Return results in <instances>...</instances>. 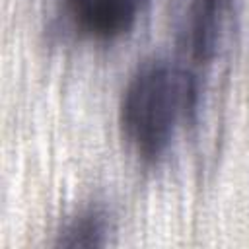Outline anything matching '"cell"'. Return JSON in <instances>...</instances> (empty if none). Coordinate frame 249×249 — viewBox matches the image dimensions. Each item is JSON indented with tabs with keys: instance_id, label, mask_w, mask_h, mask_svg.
<instances>
[{
	"instance_id": "1",
	"label": "cell",
	"mask_w": 249,
	"mask_h": 249,
	"mask_svg": "<svg viewBox=\"0 0 249 249\" xmlns=\"http://www.w3.org/2000/svg\"><path fill=\"white\" fill-rule=\"evenodd\" d=\"M198 80L171 58H152L128 78L119 123L130 148L144 160L156 161L171 146L175 134L196 113Z\"/></svg>"
},
{
	"instance_id": "2",
	"label": "cell",
	"mask_w": 249,
	"mask_h": 249,
	"mask_svg": "<svg viewBox=\"0 0 249 249\" xmlns=\"http://www.w3.org/2000/svg\"><path fill=\"white\" fill-rule=\"evenodd\" d=\"M233 0H187L179 21V45L195 62H210L230 29Z\"/></svg>"
},
{
	"instance_id": "3",
	"label": "cell",
	"mask_w": 249,
	"mask_h": 249,
	"mask_svg": "<svg viewBox=\"0 0 249 249\" xmlns=\"http://www.w3.org/2000/svg\"><path fill=\"white\" fill-rule=\"evenodd\" d=\"M148 0H64L72 25L93 39H115L126 33Z\"/></svg>"
},
{
	"instance_id": "4",
	"label": "cell",
	"mask_w": 249,
	"mask_h": 249,
	"mask_svg": "<svg viewBox=\"0 0 249 249\" xmlns=\"http://www.w3.org/2000/svg\"><path fill=\"white\" fill-rule=\"evenodd\" d=\"M111 231V216L99 204L86 206L70 216L58 231L56 245L62 247H101Z\"/></svg>"
}]
</instances>
